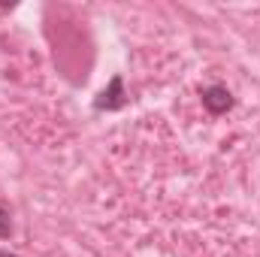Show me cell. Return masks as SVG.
<instances>
[{
    "label": "cell",
    "mask_w": 260,
    "mask_h": 257,
    "mask_svg": "<svg viewBox=\"0 0 260 257\" xmlns=\"http://www.w3.org/2000/svg\"><path fill=\"white\" fill-rule=\"evenodd\" d=\"M203 103H206L212 112H224V109H230V91L221 88V85H215V88H209V91L203 94Z\"/></svg>",
    "instance_id": "6da1fadb"
},
{
    "label": "cell",
    "mask_w": 260,
    "mask_h": 257,
    "mask_svg": "<svg viewBox=\"0 0 260 257\" xmlns=\"http://www.w3.org/2000/svg\"><path fill=\"white\" fill-rule=\"evenodd\" d=\"M3 206H0V236H9V218H3Z\"/></svg>",
    "instance_id": "7a4b0ae2"
},
{
    "label": "cell",
    "mask_w": 260,
    "mask_h": 257,
    "mask_svg": "<svg viewBox=\"0 0 260 257\" xmlns=\"http://www.w3.org/2000/svg\"><path fill=\"white\" fill-rule=\"evenodd\" d=\"M0 257H6V254H0Z\"/></svg>",
    "instance_id": "3957f363"
}]
</instances>
